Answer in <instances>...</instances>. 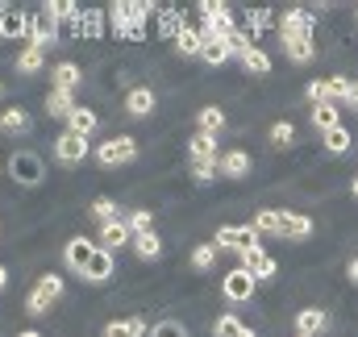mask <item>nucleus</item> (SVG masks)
I'll return each mask as SVG.
<instances>
[{"mask_svg":"<svg viewBox=\"0 0 358 337\" xmlns=\"http://www.w3.org/2000/svg\"><path fill=\"white\" fill-rule=\"evenodd\" d=\"M283 46H313V13L308 8H287L279 21Z\"/></svg>","mask_w":358,"mask_h":337,"instance_id":"nucleus-1","label":"nucleus"},{"mask_svg":"<svg viewBox=\"0 0 358 337\" xmlns=\"http://www.w3.org/2000/svg\"><path fill=\"white\" fill-rule=\"evenodd\" d=\"M200 13H204V38H221V42H229L234 38V17H229V8L225 4H217V0H204L200 4Z\"/></svg>","mask_w":358,"mask_h":337,"instance_id":"nucleus-2","label":"nucleus"},{"mask_svg":"<svg viewBox=\"0 0 358 337\" xmlns=\"http://www.w3.org/2000/svg\"><path fill=\"white\" fill-rule=\"evenodd\" d=\"M217 246L221 250H238V254L259 250V229L255 225H221L217 229Z\"/></svg>","mask_w":358,"mask_h":337,"instance_id":"nucleus-3","label":"nucleus"},{"mask_svg":"<svg viewBox=\"0 0 358 337\" xmlns=\"http://www.w3.org/2000/svg\"><path fill=\"white\" fill-rule=\"evenodd\" d=\"M134 155H138V142L125 138V134H121V138H108L104 146H96V163H100V167H121V163H129Z\"/></svg>","mask_w":358,"mask_h":337,"instance_id":"nucleus-4","label":"nucleus"},{"mask_svg":"<svg viewBox=\"0 0 358 337\" xmlns=\"http://www.w3.org/2000/svg\"><path fill=\"white\" fill-rule=\"evenodd\" d=\"M275 234H279V238H292V242H304V238L313 234V221H308L304 213H283V208H275Z\"/></svg>","mask_w":358,"mask_h":337,"instance_id":"nucleus-5","label":"nucleus"},{"mask_svg":"<svg viewBox=\"0 0 358 337\" xmlns=\"http://www.w3.org/2000/svg\"><path fill=\"white\" fill-rule=\"evenodd\" d=\"M0 34H4V38H17V42L29 46V38H34V21H29V13L4 8V13H0Z\"/></svg>","mask_w":358,"mask_h":337,"instance_id":"nucleus-6","label":"nucleus"},{"mask_svg":"<svg viewBox=\"0 0 358 337\" xmlns=\"http://www.w3.org/2000/svg\"><path fill=\"white\" fill-rule=\"evenodd\" d=\"M221 292H225V300L242 304V300H250V296H255V275L238 266V271H229V275L221 279Z\"/></svg>","mask_w":358,"mask_h":337,"instance_id":"nucleus-7","label":"nucleus"},{"mask_svg":"<svg viewBox=\"0 0 358 337\" xmlns=\"http://www.w3.org/2000/svg\"><path fill=\"white\" fill-rule=\"evenodd\" d=\"M55 29H59V13H55V4H46L38 17H34V46L38 50H46V46H55Z\"/></svg>","mask_w":358,"mask_h":337,"instance_id":"nucleus-8","label":"nucleus"},{"mask_svg":"<svg viewBox=\"0 0 358 337\" xmlns=\"http://www.w3.org/2000/svg\"><path fill=\"white\" fill-rule=\"evenodd\" d=\"M55 155H59L63 163H80V159L88 155V138H80V134H71V129H67V134L55 142Z\"/></svg>","mask_w":358,"mask_h":337,"instance_id":"nucleus-9","label":"nucleus"},{"mask_svg":"<svg viewBox=\"0 0 358 337\" xmlns=\"http://www.w3.org/2000/svg\"><path fill=\"white\" fill-rule=\"evenodd\" d=\"M242 271H250L255 279H275V271H279V266H275V258H267V254H263V246H259V250H246V254H242Z\"/></svg>","mask_w":358,"mask_h":337,"instance_id":"nucleus-10","label":"nucleus"},{"mask_svg":"<svg viewBox=\"0 0 358 337\" xmlns=\"http://www.w3.org/2000/svg\"><path fill=\"white\" fill-rule=\"evenodd\" d=\"M8 167H13V179H21V183H29V187L42 179V163H38V155H13Z\"/></svg>","mask_w":358,"mask_h":337,"instance_id":"nucleus-11","label":"nucleus"},{"mask_svg":"<svg viewBox=\"0 0 358 337\" xmlns=\"http://www.w3.org/2000/svg\"><path fill=\"white\" fill-rule=\"evenodd\" d=\"M92 254H96V246H92L88 238H71V242H67V266L84 275V271H88V262H92Z\"/></svg>","mask_w":358,"mask_h":337,"instance_id":"nucleus-12","label":"nucleus"},{"mask_svg":"<svg viewBox=\"0 0 358 337\" xmlns=\"http://www.w3.org/2000/svg\"><path fill=\"white\" fill-rule=\"evenodd\" d=\"M217 171H221L225 179H246V175H250V159H246L242 150H229V155L217 159Z\"/></svg>","mask_w":358,"mask_h":337,"instance_id":"nucleus-13","label":"nucleus"},{"mask_svg":"<svg viewBox=\"0 0 358 337\" xmlns=\"http://www.w3.org/2000/svg\"><path fill=\"white\" fill-rule=\"evenodd\" d=\"M84 279H88V283H108V279H113V254L96 246V254H92V262H88V271H84Z\"/></svg>","mask_w":358,"mask_h":337,"instance_id":"nucleus-14","label":"nucleus"},{"mask_svg":"<svg viewBox=\"0 0 358 337\" xmlns=\"http://www.w3.org/2000/svg\"><path fill=\"white\" fill-rule=\"evenodd\" d=\"M125 113H129V117H150V113H155V92H150V87H134V92L125 96Z\"/></svg>","mask_w":358,"mask_h":337,"instance_id":"nucleus-15","label":"nucleus"},{"mask_svg":"<svg viewBox=\"0 0 358 337\" xmlns=\"http://www.w3.org/2000/svg\"><path fill=\"white\" fill-rule=\"evenodd\" d=\"M187 155H192V163H217V138L196 134V138L187 142Z\"/></svg>","mask_w":358,"mask_h":337,"instance_id":"nucleus-16","label":"nucleus"},{"mask_svg":"<svg viewBox=\"0 0 358 337\" xmlns=\"http://www.w3.org/2000/svg\"><path fill=\"white\" fill-rule=\"evenodd\" d=\"M321 329H325V313H321V308H300V313H296V334L317 337Z\"/></svg>","mask_w":358,"mask_h":337,"instance_id":"nucleus-17","label":"nucleus"},{"mask_svg":"<svg viewBox=\"0 0 358 337\" xmlns=\"http://www.w3.org/2000/svg\"><path fill=\"white\" fill-rule=\"evenodd\" d=\"M46 113H50V117H71V113H76V100H71V92H59V87H50V92H46Z\"/></svg>","mask_w":358,"mask_h":337,"instance_id":"nucleus-18","label":"nucleus"},{"mask_svg":"<svg viewBox=\"0 0 358 337\" xmlns=\"http://www.w3.org/2000/svg\"><path fill=\"white\" fill-rule=\"evenodd\" d=\"M100 242H104V246H100V250H117V246H125V242H129V225H125V221H113V225H104V229H100Z\"/></svg>","mask_w":358,"mask_h":337,"instance_id":"nucleus-19","label":"nucleus"},{"mask_svg":"<svg viewBox=\"0 0 358 337\" xmlns=\"http://www.w3.org/2000/svg\"><path fill=\"white\" fill-rule=\"evenodd\" d=\"M67 121H71V134H80V138H92V134H96V113L84 108V104H76V113H71Z\"/></svg>","mask_w":358,"mask_h":337,"instance_id":"nucleus-20","label":"nucleus"},{"mask_svg":"<svg viewBox=\"0 0 358 337\" xmlns=\"http://www.w3.org/2000/svg\"><path fill=\"white\" fill-rule=\"evenodd\" d=\"M329 96H334V100H346V104H355L358 108V80L334 76V80H329Z\"/></svg>","mask_w":358,"mask_h":337,"instance_id":"nucleus-21","label":"nucleus"},{"mask_svg":"<svg viewBox=\"0 0 358 337\" xmlns=\"http://www.w3.org/2000/svg\"><path fill=\"white\" fill-rule=\"evenodd\" d=\"M176 46L183 50V55H200V50H204V34H200L196 25H187V21H183V29H179Z\"/></svg>","mask_w":358,"mask_h":337,"instance_id":"nucleus-22","label":"nucleus"},{"mask_svg":"<svg viewBox=\"0 0 358 337\" xmlns=\"http://www.w3.org/2000/svg\"><path fill=\"white\" fill-rule=\"evenodd\" d=\"M200 59H204L208 67H221V63L229 59V42H221V38H204V50H200Z\"/></svg>","mask_w":358,"mask_h":337,"instance_id":"nucleus-23","label":"nucleus"},{"mask_svg":"<svg viewBox=\"0 0 358 337\" xmlns=\"http://www.w3.org/2000/svg\"><path fill=\"white\" fill-rule=\"evenodd\" d=\"M42 55H46V50H38L34 42H29V46H21V55H17V71H21V76L42 71Z\"/></svg>","mask_w":358,"mask_h":337,"instance_id":"nucleus-24","label":"nucleus"},{"mask_svg":"<svg viewBox=\"0 0 358 337\" xmlns=\"http://www.w3.org/2000/svg\"><path fill=\"white\" fill-rule=\"evenodd\" d=\"M313 125H317L321 134L338 129V125H342V121H338V104H313Z\"/></svg>","mask_w":358,"mask_h":337,"instance_id":"nucleus-25","label":"nucleus"},{"mask_svg":"<svg viewBox=\"0 0 358 337\" xmlns=\"http://www.w3.org/2000/svg\"><path fill=\"white\" fill-rule=\"evenodd\" d=\"M0 129L4 134H25L29 129V113L25 108H4L0 113Z\"/></svg>","mask_w":358,"mask_h":337,"instance_id":"nucleus-26","label":"nucleus"},{"mask_svg":"<svg viewBox=\"0 0 358 337\" xmlns=\"http://www.w3.org/2000/svg\"><path fill=\"white\" fill-rule=\"evenodd\" d=\"M225 129V113L217 108V104H208V108H200V134H208V138H217Z\"/></svg>","mask_w":358,"mask_h":337,"instance_id":"nucleus-27","label":"nucleus"},{"mask_svg":"<svg viewBox=\"0 0 358 337\" xmlns=\"http://www.w3.org/2000/svg\"><path fill=\"white\" fill-rule=\"evenodd\" d=\"M80 38H100L104 34V13L100 8H88V13H80Z\"/></svg>","mask_w":358,"mask_h":337,"instance_id":"nucleus-28","label":"nucleus"},{"mask_svg":"<svg viewBox=\"0 0 358 337\" xmlns=\"http://www.w3.org/2000/svg\"><path fill=\"white\" fill-rule=\"evenodd\" d=\"M104 337H146V325L138 321V317H129V321H113Z\"/></svg>","mask_w":358,"mask_h":337,"instance_id":"nucleus-29","label":"nucleus"},{"mask_svg":"<svg viewBox=\"0 0 358 337\" xmlns=\"http://www.w3.org/2000/svg\"><path fill=\"white\" fill-rule=\"evenodd\" d=\"M242 67H246L250 76H267V71H271V59L259 50V46H250V50L242 55Z\"/></svg>","mask_w":358,"mask_h":337,"instance_id":"nucleus-30","label":"nucleus"},{"mask_svg":"<svg viewBox=\"0 0 358 337\" xmlns=\"http://www.w3.org/2000/svg\"><path fill=\"white\" fill-rule=\"evenodd\" d=\"M76 84H80V67H76V63H59V67H55V87H59V92H71Z\"/></svg>","mask_w":358,"mask_h":337,"instance_id":"nucleus-31","label":"nucleus"},{"mask_svg":"<svg viewBox=\"0 0 358 337\" xmlns=\"http://www.w3.org/2000/svg\"><path fill=\"white\" fill-rule=\"evenodd\" d=\"M325 150H329V155H346V150H350V129H346V125L329 129V134H325Z\"/></svg>","mask_w":358,"mask_h":337,"instance_id":"nucleus-32","label":"nucleus"},{"mask_svg":"<svg viewBox=\"0 0 358 337\" xmlns=\"http://www.w3.org/2000/svg\"><path fill=\"white\" fill-rule=\"evenodd\" d=\"M92 221H100V225H113V221H117V204H113L108 196L92 200Z\"/></svg>","mask_w":358,"mask_h":337,"instance_id":"nucleus-33","label":"nucleus"},{"mask_svg":"<svg viewBox=\"0 0 358 337\" xmlns=\"http://www.w3.org/2000/svg\"><path fill=\"white\" fill-rule=\"evenodd\" d=\"M134 250L142 254V258H159L163 254V242H159V234H138L134 238Z\"/></svg>","mask_w":358,"mask_h":337,"instance_id":"nucleus-34","label":"nucleus"},{"mask_svg":"<svg viewBox=\"0 0 358 337\" xmlns=\"http://www.w3.org/2000/svg\"><path fill=\"white\" fill-rule=\"evenodd\" d=\"M213 334H217V337H255L250 329H242V325H238V317H229V313L213 325Z\"/></svg>","mask_w":358,"mask_h":337,"instance_id":"nucleus-35","label":"nucleus"},{"mask_svg":"<svg viewBox=\"0 0 358 337\" xmlns=\"http://www.w3.org/2000/svg\"><path fill=\"white\" fill-rule=\"evenodd\" d=\"M129 234L138 238V234H155V217L146 213V208H134L129 213Z\"/></svg>","mask_w":358,"mask_h":337,"instance_id":"nucleus-36","label":"nucleus"},{"mask_svg":"<svg viewBox=\"0 0 358 337\" xmlns=\"http://www.w3.org/2000/svg\"><path fill=\"white\" fill-rule=\"evenodd\" d=\"M34 292H42V296H46V300H50V304H55V300H59V296H63V279H59V275H42V279H38V287H34Z\"/></svg>","mask_w":358,"mask_h":337,"instance_id":"nucleus-37","label":"nucleus"},{"mask_svg":"<svg viewBox=\"0 0 358 337\" xmlns=\"http://www.w3.org/2000/svg\"><path fill=\"white\" fill-rule=\"evenodd\" d=\"M292 142H296V129H292V121H279V125L271 129V146H279V150H283V146H292Z\"/></svg>","mask_w":358,"mask_h":337,"instance_id":"nucleus-38","label":"nucleus"},{"mask_svg":"<svg viewBox=\"0 0 358 337\" xmlns=\"http://www.w3.org/2000/svg\"><path fill=\"white\" fill-rule=\"evenodd\" d=\"M213 262H217V246H208V242H204V246H196V250H192V266H196V271H208Z\"/></svg>","mask_w":358,"mask_h":337,"instance_id":"nucleus-39","label":"nucleus"},{"mask_svg":"<svg viewBox=\"0 0 358 337\" xmlns=\"http://www.w3.org/2000/svg\"><path fill=\"white\" fill-rule=\"evenodd\" d=\"M267 21H271L267 8H255V13H246V34H250V38H259V34L267 29Z\"/></svg>","mask_w":358,"mask_h":337,"instance_id":"nucleus-40","label":"nucleus"},{"mask_svg":"<svg viewBox=\"0 0 358 337\" xmlns=\"http://www.w3.org/2000/svg\"><path fill=\"white\" fill-rule=\"evenodd\" d=\"M25 313H29V317H46V313H50V300H46L42 292H29V300H25Z\"/></svg>","mask_w":358,"mask_h":337,"instance_id":"nucleus-41","label":"nucleus"},{"mask_svg":"<svg viewBox=\"0 0 358 337\" xmlns=\"http://www.w3.org/2000/svg\"><path fill=\"white\" fill-rule=\"evenodd\" d=\"M150 337H187V329H183L179 321H159V325L150 329Z\"/></svg>","mask_w":358,"mask_h":337,"instance_id":"nucleus-42","label":"nucleus"},{"mask_svg":"<svg viewBox=\"0 0 358 337\" xmlns=\"http://www.w3.org/2000/svg\"><path fill=\"white\" fill-rule=\"evenodd\" d=\"M179 29H183V17L167 8V13H163V34H167V38H179Z\"/></svg>","mask_w":358,"mask_h":337,"instance_id":"nucleus-43","label":"nucleus"},{"mask_svg":"<svg viewBox=\"0 0 358 337\" xmlns=\"http://www.w3.org/2000/svg\"><path fill=\"white\" fill-rule=\"evenodd\" d=\"M192 175H196V183H213L217 163H192Z\"/></svg>","mask_w":358,"mask_h":337,"instance_id":"nucleus-44","label":"nucleus"},{"mask_svg":"<svg viewBox=\"0 0 358 337\" xmlns=\"http://www.w3.org/2000/svg\"><path fill=\"white\" fill-rule=\"evenodd\" d=\"M255 229H259V234H275V208H263V213L255 217Z\"/></svg>","mask_w":358,"mask_h":337,"instance_id":"nucleus-45","label":"nucleus"},{"mask_svg":"<svg viewBox=\"0 0 358 337\" xmlns=\"http://www.w3.org/2000/svg\"><path fill=\"white\" fill-rule=\"evenodd\" d=\"M283 50H287L292 63H308V59H313V46H283Z\"/></svg>","mask_w":358,"mask_h":337,"instance_id":"nucleus-46","label":"nucleus"},{"mask_svg":"<svg viewBox=\"0 0 358 337\" xmlns=\"http://www.w3.org/2000/svg\"><path fill=\"white\" fill-rule=\"evenodd\" d=\"M346 275H350V279H355V283H358V258H355V262H350V266H346Z\"/></svg>","mask_w":358,"mask_h":337,"instance_id":"nucleus-47","label":"nucleus"},{"mask_svg":"<svg viewBox=\"0 0 358 337\" xmlns=\"http://www.w3.org/2000/svg\"><path fill=\"white\" fill-rule=\"evenodd\" d=\"M4 283H8V271H4V266H0V292H4Z\"/></svg>","mask_w":358,"mask_h":337,"instance_id":"nucleus-48","label":"nucleus"},{"mask_svg":"<svg viewBox=\"0 0 358 337\" xmlns=\"http://www.w3.org/2000/svg\"><path fill=\"white\" fill-rule=\"evenodd\" d=\"M350 192H355V200H358V175H355V183H350Z\"/></svg>","mask_w":358,"mask_h":337,"instance_id":"nucleus-49","label":"nucleus"},{"mask_svg":"<svg viewBox=\"0 0 358 337\" xmlns=\"http://www.w3.org/2000/svg\"><path fill=\"white\" fill-rule=\"evenodd\" d=\"M17 337H42V334H34V329H25V334H17Z\"/></svg>","mask_w":358,"mask_h":337,"instance_id":"nucleus-50","label":"nucleus"},{"mask_svg":"<svg viewBox=\"0 0 358 337\" xmlns=\"http://www.w3.org/2000/svg\"><path fill=\"white\" fill-rule=\"evenodd\" d=\"M296 337H304V334H296Z\"/></svg>","mask_w":358,"mask_h":337,"instance_id":"nucleus-51","label":"nucleus"},{"mask_svg":"<svg viewBox=\"0 0 358 337\" xmlns=\"http://www.w3.org/2000/svg\"><path fill=\"white\" fill-rule=\"evenodd\" d=\"M0 38H4V34H0Z\"/></svg>","mask_w":358,"mask_h":337,"instance_id":"nucleus-52","label":"nucleus"}]
</instances>
